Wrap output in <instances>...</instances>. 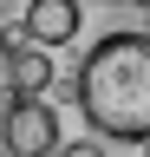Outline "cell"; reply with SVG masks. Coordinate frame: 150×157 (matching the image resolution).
I'll list each match as a JSON object with an SVG mask.
<instances>
[{"label":"cell","mask_w":150,"mask_h":157,"mask_svg":"<svg viewBox=\"0 0 150 157\" xmlns=\"http://www.w3.org/2000/svg\"><path fill=\"white\" fill-rule=\"evenodd\" d=\"M72 105L104 151L144 144L150 137V33H137V26L104 33L72 72Z\"/></svg>","instance_id":"cell-1"},{"label":"cell","mask_w":150,"mask_h":157,"mask_svg":"<svg viewBox=\"0 0 150 157\" xmlns=\"http://www.w3.org/2000/svg\"><path fill=\"white\" fill-rule=\"evenodd\" d=\"M65 144V124L46 98H7L0 105V151L7 157H52Z\"/></svg>","instance_id":"cell-2"},{"label":"cell","mask_w":150,"mask_h":157,"mask_svg":"<svg viewBox=\"0 0 150 157\" xmlns=\"http://www.w3.org/2000/svg\"><path fill=\"white\" fill-rule=\"evenodd\" d=\"M79 26H85L79 0H33L20 13V33H26L33 52H52V46H65V39H79Z\"/></svg>","instance_id":"cell-3"},{"label":"cell","mask_w":150,"mask_h":157,"mask_svg":"<svg viewBox=\"0 0 150 157\" xmlns=\"http://www.w3.org/2000/svg\"><path fill=\"white\" fill-rule=\"evenodd\" d=\"M59 66H52V52H33V46H13V66H7V92L13 98H46Z\"/></svg>","instance_id":"cell-4"},{"label":"cell","mask_w":150,"mask_h":157,"mask_svg":"<svg viewBox=\"0 0 150 157\" xmlns=\"http://www.w3.org/2000/svg\"><path fill=\"white\" fill-rule=\"evenodd\" d=\"M52 157H111V151L98 144V137H65V144L52 151Z\"/></svg>","instance_id":"cell-5"},{"label":"cell","mask_w":150,"mask_h":157,"mask_svg":"<svg viewBox=\"0 0 150 157\" xmlns=\"http://www.w3.org/2000/svg\"><path fill=\"white\" fill-rule=\"evenodd\" d=\"M7 66H13V39L0 33V105H7V98H13V92H7Z\"/></svg>","instance_id":"cell-6"},{"label":"cell","mask_w":150,"mask_h":157,"mask_svg":"<svg viewBox=\"0 0 150 157\" xmlns=\"http://www.w3.org/2000/svg\"><path fill=\"white\" fill-rule=\"evenodd\" d=\"M124 7H144V13H150V0H124Z\"/></svg>","instance_id":"cell-7"},{"label":"cell","mask_w":150,"mask_h":157,"mask_svg":"<svg viewBox=\"0 0 150 157\" xmlns=\"http://www.w3.org/2000/svg\"><path fill=\"white\" fill-rule=\"evenodd\" d=\"M144 157H150V137H144Z\"/></svg>","instance_id":"cell-8"}]
</instances>
